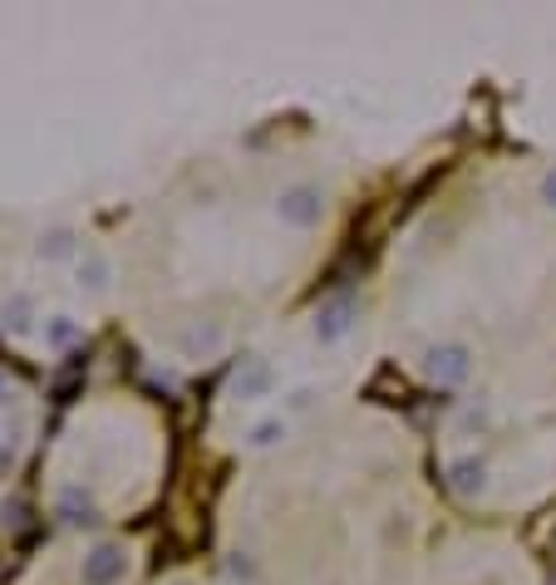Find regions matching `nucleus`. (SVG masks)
<instances>
[{
  "mask_svg": "<svg viewBox=\"0 0 556 585\" xmlns=\"http://www.w3.org/2000/svg\"><path fill=\"white\" fill-rule=\"evenodd\" d=\"M271 212H276V221L291 231H316L325 221V212H330V202H325V187H316V183H291L276 193Z\"/></svg>",
  "mask_w": 556,
  "mask_h": 585,
  "instance_id": "obj_1",
  "label": "nucleus"
},
{
  "mask_svg": "<svg viewBox=\"0 0 556 585\" xmlns=\"http://www.w3.org/2000/svg\"><path fill=\"white\" fill-rule=\"evenodd\" d=\"M424 379L434 389H464L473 379V349L464 339H438L424 349Z\"/></svg>",
  "mask_w": 556,
  "mask_h": 585,
  "instance_id": "obj_2",
  "label": "nucleus"
},
{
  "mask_svg": "<svg viewBox=\"0 0 556 585\" xmlns=\"http://www.w3.org/2000/svg\"><path fill=\"white\" fill-rule=\"evenodd\" d=\"M355 325H360V295L355 291H335L330 301H320L316 315H310V335H316V345H340Z\"/></svg>",
  "mask_w": 556,
  "mask_h": 585,
  "instance_id": "obj_3",
  "label": "nucleus"
},
{
  "mask_svg": "<svg viewBox=\"0 0 556 585\" xmlns=\"http://www.w3.org/2000/svg\"><path fill=\"white\" fill-rule=\"evenodd\" d=\"M133 571V556L123 541H94L79 561V581L84 585H123Z\"/></svg>",
  "mask_w": 556,
  "mask_h": 585,
  "instance_id": "obj_4",
  "label": "nucleus"
},
{
  "mask_svg": "<svg viewBox=\"0 0 556 585\" xmlns=\"http://www.w3.org/2000/svg\"><path fill=\"white\" fill-rule=\"evenodd\" d=\"M276 384H281L276 365H271L266 355H247L232 369V379H227V399H232V403H261V399L276 393Z\"/></svg>",
  "mask_w": 556,
  "mask_h": 585,
  "instance_id": "obj_5",
  "label": "nucleus"
},
{
  "mask_svg": "<svg viewBox=\"0 0 556 585\" xmlns=\"http://www.w3.org/2000/svg\"><path fill=\"white\" fill-rule=\"evenodd\" d=\"M227 349V329L203 321V325H187L183 335H177V355L183 359H217Z\"/></svg>",
  "mask_w": 556,
  "mask_h": 585,
  "instance_id": "obj_6",
  "label": "nucleus"
},
{
  "mask_svg": "<svg viewBox=\"0 0 556 585\" xmlns=\"http://www.w3.org/2000/svg\"><path fill=\"white\" fill-rule=\"evenodd\" d=\"M75 275H79V291H89V295H109L113 291V257L103 247H84V257L75 266Z\"/></svg>",
  "mask_w": 556,
  "mask_h": 585,
  "instance_id": "obj_7",
  "label": "nucleus"
},
{
  "mask_svg": "<svg viewBox=\"0 0 556 585\" xmlns=\"http://www.w3.org/2000/svg\"><path fill=\"white\" fill-rule=\"evenodd\" d=\"M448 487H454L458 497H482L488 492V463H482L478 453H464L448 463Z\"/></svg>",
  "mask_w": 556,
  "mask_h": 585,
  "instance_id": "obj_8",
  "label": "nucleus"
},
{
  "mask_svg": "<svg viewBox=\"0 0 556 585\" xmlns=\"http://www.w3.org/2000/svg\"><path fill=\"white\" fill-rule=\"evenodd\" d=\"M55 517L65 521V527H94V521H99V502H94V492H84L79 483H69L65 492L55 497Z\"/></svg>",
  "mask_w": 556,
  "mask_h": 585,
  "instance_id": "obj_9",
  "label": "nucleus"
},
{
  "mask_svg": "<svg viewBox=\"0 0 556 585\" xmlns=\"http://www.w3.org/2000/svg\"><path fill=\"white\" fill-rule=\"evenodd\" d=\"M286 438H291V423L281 419V413H266V419L247 423V433H241V448H247V453H271V448H281Z\"/></svg>",
  "mask_w": 556,
  "mask_h": 585,
  "instance_id": "obj_10",
  "label": "nucleus"
},
{
  "mask_svg": "<svg viewBox=\"0 0 556 585\" xmlns=\"http://www.w3.org/2000/svg\"><path fill=\"white\" fill-rule=\"evenodd\" d=\"M79 339H84V321H75V315H55V321H45V345L55 349V355L75 349Z\"/></svg>",
  "mask_w": 556,
  "mask_h": 585,
  "instance_id": "obj_11",
  "label": "nucleus"
},
{
  "mask_svg": "<svg viewBox=\"0 0 556 585\" xmlns=\"http://www.w3.org/2000/svg\"><path fill=\"white\" fill-rule=\"evenodd\" d=\"M75 247H79V237H75L69 227H50L45 237H40L35 257H40V261H65V257H75Z\"/></svg>",
  "mask_w": 556,
  "mask_h": 585,
  "instance_id": "obj_12",
  "label": "nucleus"
},
{
  "mask_svg": "<svg viewBox=\"0 0 556 585\" xmlns=\"http://www.w3.org/2000/svg\"><path fill=\"white\" fill-rule=\"evenodd\" d=\"M30 321H35V301L30 295H10V305H0V325L15 329V335H25Z\"/></svg>",
  "mask_w": 556,
  "mask_h": 585,
  "instance_id": "obj_13",
  "label": "nucleus"
},
{
  "mask_svg": "<svg viewBox=\"0 0 556 585\" xmlns=\"http://www.w3.org/2000/svg\"><path fill=\"white\" fill-rule=\"evenodd\" d=\"M542 202L556 212V167H547V173H542Z\"/></svg>",
  "mask_w": 556,
  "mask_h": 585,
  "instance_id": "obj_14",
  "label": "nucleus"
}]
</instances>
